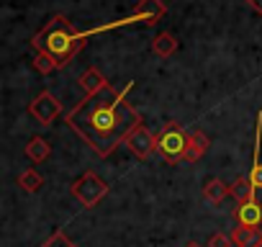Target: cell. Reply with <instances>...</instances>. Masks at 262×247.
Here are the masks:
<instances>
[{
    "label": "cell",
    "mask_w": 262,
    "mask_h": 247,
    "mask_svg": "<svg viewBox=\"0 0 262 247\" xmlns=\"http://www.w3.org/2000/svg\"><path fill=\"white\" fill-rule=\"evenodd\" d=\"M134 85H126L123 90L116 88H103L95 95L82 98L67 116L64 121L70 129L90 145V150L100 157H108L121 142L128 139V134L137 127H142L139 111L126 100V93Z\"/></svg>",
    "instance_id": "obj_1"
},
{
    "label": "cell",
    "mask_w": 262,
    "mask_h": 247,
    "mask_svg": "<svg viewBox=\"0 0 262 247\" xmlns=\"http://www.w3.org/2000/svg\"><path fill=\"white\" fill-rule=\"evenodd\" d=\"M85 44H88V36L80 34L64 16H54V18L31 39V47L36 49V54L52 57L57 67H64Z\"/></svg>",
    "instance_id": "obj_2"
},
{
    "label": "cell",
    "mask_w": 262,
    "mask_h": 247,
    "mask_svg": "<svg viewBox=\"0 0 262 247\" xmlns=\"http://www.w3.org/2000/svg\"><path fill=\"white\" fill-rule=\"evenodd\" d=\"M188 142H190V134H185V132L180 129V123L170 121L167 127L157 134V152H160L167 162L178 165V162H183V155H185V150H188Z\"/></svg>",
    "instance_id": "obj_3"
},
{
    "label": "cell",
    "mask_w": 262,
    "mask_h": 247,
    "mask_svg": "<svg viewBox=\"0 0 262 247\" xmlns=\"http://www.w3.org/2000/svg\"><path fill=\"white\" fill-rule=\"evenodd\" d=\"M72 196L85 206V209H93V206H98L103 198H105V193H108V183L103 180V178H98L95 173H85L82 178H77L75 183H72Z\"/></svg>",
    "instance_id": "obj_4"
},
{
    "label": "cell",
    "mask_w": 262,
    "mask_h": 247,
    "mask_svg": "<svg viewBox=\"0 0 262 247\" xmlns=\"http://www.w3.org/2000/svg\"><path fill=\"white\" fill-rule=\"evenodd\" d=\"M29 111H31V116L39 121V123H44V127H49V123L62 113V103L49 93V90H41L34 100H31V106H29Z\"/></svg>",
    "instance_id": "obj_5"
},
{
    "label": "cell",
    "mask_w": 262,
    "mask_h": 247,
    "mask_svg": "<svg viewBox=\"0 0 262 247\" xmlns=\"http://www.w3.org/2000/svg\"><path fill=\"white\" fill-rule=\"evenodd\" d=\"M126 147L131 150V152H134L139 160H147L155 150H157V137L144 127V123H142V127H137L134 132H131L128 134V139H126Z\"/></svg>",
    "instance_id": "obj_6"
},
{
    "label": "cell",
    "mask_w": 262,
    "mask_h": 247,
    "mask_svg": "<svg viewBox=\"0 0 262 247\" xmlns=\"http://www.w3.org/2000/svg\"><path fill=\"white\" fill-rule=\"evenodd\" d=\"M167 13V6L162 3V0H139L134 13L128 16V24L131 21H144L147 26H157Z\"/></svg>",
    "instance_id": "obj_7"
},
{
    "label": "cell",
    "mask_w": 262,
    "mask_h": 247,
    "mask_svg": "<svg viewBox=\"0 0 262 247\" xmlns=\"http://www.w3.org/2000/svg\"><path fill=\"white\" fill-rule=\"evenodd\" d=\"M208 147H211V139H208L203 132H190V142H188V150H185V155H183V162H185V165L198 162V157L206 155Z\"/></svg>",
    "instance_id": "obj_8"
},
{
    "label": "cell",
    "mask_w": 262,
    "mask_h": 247,
    "mask_svg": "<svg viewBox=\"0 0 262 247\" xmlns=\"http://www.w3.org/2000/svg\"><path fill=\"white\" fill-rule=\"evenodd\" d=\"M234 216H236V224L239 227H259L262 224V203L257 198L249 201V203H242Z\"/></svg>",
    "instance_id": "obj_9"
},
{
    "label": "cell",
    "mask_w": 262,
    "mask_h": 247,
    "mask_svg": "<svg viewBox=\"0 0 262 247\" xmlns=\"http://www.w3.org/2000/svg\"><path fill=\"white\" fill-rule=\"evenodd\" d=\"M80 88H82V93H85V98H88V95H95V93H100L103 88H108V80H105L95 67H88V70L80 75Z\"/></svg>",
    "instance_id": "obj_10"
},
{
    "label": "cell",
    "mask_w": 262,
    "mask_h": 247,
    "mask_svg": "<svg viewBox=\"0 0 262 247\" xmlns=\"http://www.w3.org/2000/svg\"><path fill=\"white\" fill-rule=\"evenodd\" d=\"M231 242L236 247H259L262 244V232L257 227H236L231 232Z\"/></svg>",
    "instance_id": "obj_11"
},
{
    "label": "cell",
    "mask_w": 262,
    "mask_h": 247,
    "mask_svg": "<svg viewBox=\"0 0 262 247\" xmlns=\"http://www.w3.org/2000/svg\"><path fill=\"white\" fill-rule=\"evenodd\" d=\"M229 193H231V186H226L221 178H211L203 183V198L208 203H221Z\"/></svg>",
    "instance_id": "obj_12"
},
{
    "label": "cell",
    "mask_w": 262,
    "mask_h": 247,
    "mask_svg": "<svg viewBox=\"0 0 262 247\" xmlns=\"http://www.w3.org/2000/svg\"><path fill=\"white\" fill-rule=\"evenodd\" d=\"M254 186H252V180L249 178H244V175H239L234 183H231V196L239 201V206L242 203H249V201H254Z\"/></svg>",
    "instance_id": "obj_13"
},
{
    "label": "cell",
    "mask_w": 262,
    "mask_h": 247,
    "mask_svg": "<svg viewBox=\"0 0 262 247\" xmlns=\"http://www.w3.org/2000/svg\"><path fill=\"white\" fill-rule=\"evenodd\" d=\"M152 52L157 57H172L178 52V39L172 34H167V31L165 34H157L155 42H152Z\"/></svg>",
    "instance_id": "obj_14"
},
{
    "label": "cell",
    "mask_w": 262,
    "mask_h": 247,
    "mask_svg": "<svg viewBox=\"0 0 262 247\" xmlns=\"http://www.w3.org/2000/svg\"><path fill=\"white\" fill-rule=\"evenodd\" d=\"M49 155H52V145H49L47 139H41V137H34V139L26 145V157H29L31 162H44Z\"/></svg>",
    "instance_id": "obj_15"
},
{
    "label": "cell",
    "mask_w": 262,
    "mask_h": 247,
    "mask_svg": "<svg viewBox=\"0 0 262 247\" xmlns=\"http://www.w3.org/2000/svg\"><path fill=\"white\" fill-rule=\"evenodd\" d=\"M18 186H21L26 193H36V191L44 186V178H41L36 170H26V173L18 175Z\"/></svg>",
    "instance_id": "obj_16"
},
{
    "label": "cell",
    "mask_w": 262,
    "mask_h": 247,
    "mask_svg": "<svg viewBox=\"0 0 262 247\" xmlns=\"http://www.w3.org/2000/svg\"><path fill=\"white\" fill-rule=\"evenodd\" d=\"M34 67H36V70H39L41 75H47V72L57 70L54 59H52V57H47V54H36V57H34Z\"/></svg>",
    "instance_id": "obj_17"
},
{
    "label": "cell",
    "mask_w": 262,
    "mask_h": 247,
    "mask_svg": "<svg viewBox=\"0 0 262 247\" xmlns=\"http://www.w3.org/2000/svg\"><path fill=\"white\" fill-rule=\"evenodd\" d=\"M44 247H75V244H72V239H70L64 232H54V234L44 242Z\"/></svg>",
    "instance_id": "obj_18"
},
{
    "label": "cell",
    "mask_w": 262,
    "mask_h": 247,
    "mask_svg": "<svg viewBox=\"0 0 262 247\" xmlns=\"http://www.w3.org/2000/svg\"><path fill=\"white\" fill-rule=\"evenodd\" d=\"M231 244H234L231 237H226V234H221V232L211 234V239H208V247H231Z\"/></svg>",
    "instance_id": "obj_19"
},
{
    "label": "cell",
    "mask_w": 262,
    "mask_h": 247,
    "mask_svg": "<svg viewBox=\"0 0 262 247\" xmlns=\"http://www.w3.org/2000/svg\"><path fill=\"white\" fill-rule=\"evenodd\" d=\"M247 3H249V8H254V11L262 16V0H247Z\"/></svg>",
    "instance_id": "obj_20"
},
{
    "label": "cell",
    "mask_w": 262,
    "mask_h": 247,
    "mask_svg": "<svg viewBox=\"0 0 262 247\" xmlns=\"http://www.w3.org/2000/svg\"><path fill=\"white\" fill-rule=\"evenodd\" d=\"M185 247H201V244H198V242H188Z\"/></svg>",
    "instance_id": "obj_21"
},
{
    "label": "cell",
    "mask_w": 262,
    "mask_h": 247,
    "mask_svg": "<svg viewBox=\"0 0 262 247\" xmlns=\"http://www.w3.org/2000/svg\"><path fill=\"white\" fill-rule=\"evenodd\" d=\"M259 247H262V244H259Z\"/></svg>",
    "instance_id": "obj_22"
}]
</instances>
